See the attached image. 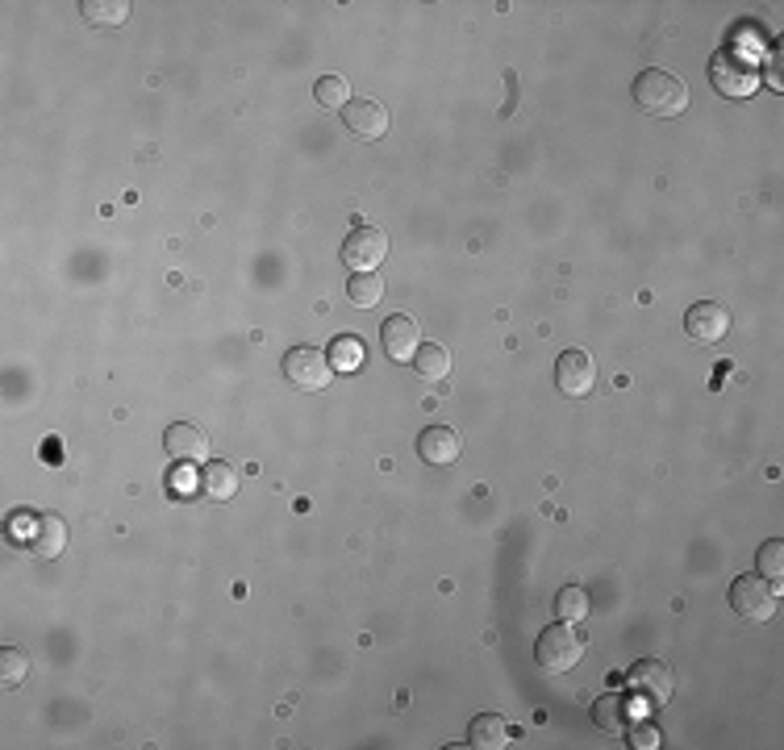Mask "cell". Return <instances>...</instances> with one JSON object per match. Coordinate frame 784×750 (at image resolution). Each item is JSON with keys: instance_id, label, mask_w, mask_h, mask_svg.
Masks as SVG:
<instances>
[{"instance_id": "cell-1", "label": "cell", "mask_w": 784, "mask_h": 750, "mask_svg": "<svg viewBox=\"0 0 784 750\" xmlns=\"http://www.w3.org/2000/svg\"><path fill=\"white\" fill-rule=\"evenodd\" d=\"M634 104L651 117H676L688 109V88L681 75L663 72V67H647L634 79Z\"/></svg>"}, {"instance_id": "cell-2", "label": "cell", "mask_w": 784, "mask_h": 750, "mask_svg": "<svg viewBox=\"0 0 784 750\" xmlns=\"http://www.w3.org/2000/svg\"><path fill=\"white\" fill-rule=\"evenodd\" d=\"M584 654V642L581 634L572 629V622H556L547 625L543 634H538V642H534V659H538V667L551 675H563L572 672L576 663H581Z\"/></svg>"}, {"instance_id": "cell-3", "label": "cell", "mask_w": 784, "mask_h": 750, "mask_svg": "<svg viewBox=\"0 0 784 750\" xmlns=\"http://www.w3.org/2000/svg\"><path fill=\"white\" fill-rule=\"evenodd\" d=\"M709 79H713V88H718L722 97H747V92L759 88V63L743 59L734 47L718 50L713 63H709Z\"/></svg>"}, {"instance_id": "cell-4", "label": "cell", "mask_w": 784, "mask_h": 750, "mask_svg": "<svg viewBox=\"0 0 784 750\" xmlns=\"http://www.w3.org/2000/svg\"><path fill=\"white\" fill-rule=\"evenodd\" d=\"M731 609L747 622H768L776 613V588L763 575H738L731 584Z\"/></svg>"}, {"instance_id": "cell-5", "label": "cell", "mask_w": 784, "mask_h": 750, "mask_svg": "<svg viewBox=\"0 0 784 750\" xmlns=\"http://www.w3.org/2000/svg\"><path fill=\"white\" fill-rule=\"evenodd\" d=\"M384 254H388V238H384V229H376V225H359V229L347 234V242H343V263H347L351 275L376 272L379 263H384Z\"/></svg>"}, {"instance_id": "cell-6", "label": "cell", "mask_w": 784, "mask_h": 750, "mask_svg": "<svg viewBox=\"0 0 784 750\" xmlns=\"http://www.w3.org/2000/svg\"><path fill=\"white\" fill-rule=\"evenodd\" d=\"M329 354L318 347H293L284 354V375L293 388H304V392H318L329 384Z\"/></svg>"}, {"instance_id": "cell-7", "label": "cell", "mask_w": 784, "mask_h": 750, "mask_svg": "<svg viewBox=\"0 0 784 750\" xmlns=\"http://www.w3.org/2000/svg\"><path fill=\"white\" fill-rule=\"evenodd\" d=\"M626 684H631V692L638 697V704L659 709V704H668V697H672V667L659 663V659H638L631 667V675H626Z\"/></svg>"}, {"instance_id": "cell-8", "label": "cell", "mask_w": 784, "mask_h": 750, "mask_svg": "<svg viewBox=\"0 0 784 750\" xmlns=\"http://www.w3.org/2000/svg\"><path fill=\"white\" fill-rule=\"evenodd\" d=\"M684 329H688V338H693V342L713 347V342H722V338L731 334V309H726V304H718V300H701V304H693V309H688Z\"/></svg>"}, {"instance_id": "cell-9", "label": "cell", "mask_w": 784, "mask_h": 750, "mask_svg": "<svg viewBox=\"0 0 784 750\" xmlns=\"http://www.w3.org/2000/svg\"><path fill=\"white\" fill-rule=\"evenodd\" d=\"M556 384L563 397H588L597 384V363L588 350H563L556 359Z\"/></svg>"}, {"instance_id": "cell-10", "label": "cell", "mask_w": 784, "mask_h": 750, "mask_svg": "<svg viewBox=\"0 0 784 750\" xmlns=\"http://www.w3.org/2000/svg\"><path fill=\"white\" fill-rule=\"evenodd\" d=\"M379 338H384V354L393 363H413V354L422 347V329H418V322L409 313H393L384 322V329H379Z\"/></svg>"}, {"instance_id": "cell-11", "label": "cell", "mask_w": 784, "mask_h": 750, "mask_svg": "<svg viewBox=\"0 0 784 750\" xmlns=\"http://www.w3.org/2000/svg\"><path fill=\"white\" fill-rule=\"evenodd\" d=\"M343 125L351 129L354 138H363V142H379L393 122H388V109L379 100H351L343 109Z\"/></svg>"}, {"instance_id": "cell-12", "label": "cell", "mask_w": 784, "mask_h": 750, "mask_svg": "<svg viewBox=\"0 0 784 750\" xmlns=\"http://www.w3.org/2000/svg\"><path fill=\"white\" fill-rule=\"evenodd\" d=\"M418 454H422V463H431V467H451L459 454H463V442H459V434L451 425H426V429L418 434Z\"/></svg>"}, {"instance_id": "cell-13", "label": "cell", "mask_w": 784, "mask_h": 750, "mask_svg": "<svg viewBox=\"0 0 784 750\" xmlns=\"http://www.w3.org/2000/svg\"><path fill=\"white\" fill-rule=\"evenodd\" d=\"M163 447H167V454L179 459V463H197V459L209 454V438H204L201 425L172 422L167 429H163Z\"/></svg>"}, {"instance_id": "cell-14", "label": "cell", "mask_w": 784, "mask_h": 750, "mask_svg": "<svg viewBox=\"0 0 784 750\" xmlns=\"http://www.w3.org/2000/svg\"><path fill=\"white\" fill-rule=\"evenodd\" d=\"M26 547L34 550V554H42V559L63 554V547H67V525L59 522V517H47V513H29Z\"/></svg>"}, {"instance_id": "cell-15", "label": "cell", "mask_w": 784, "mask_h": 750, "mask_svg": "<svg viewBox=\"0 0 784 750\" xmlns=\"http://www.w3.org/2000/svg\"><path fill=\"white\" fill-rule=\"evenodd\" d=\"M468 742H472L476 750H501V747H509L506 717H497V713H481V717H472V725H468Z\"/></svg>"}, {"instance_id": "cell-16", "label": "cell", "mask_w": 784, "mask_h": 750, "mask_svg": "<svg viewBox=\"0 0 784 750\" xmlns=\"http://www.w3.org/2000/svg\"><path fill=\"white\" fill-rule=\"evenodd\" d=\"M413 367H418V375H422L426 384H438V379H447V372H451V350L443 347V342H422L418 354H413Z\"/></svg>"}, {"instance_id": "cell-17", "label": "cell", "mask_w": 784, "mask_h": 750, "mask_svg": "<svg viewBox=\"0 0 784 750\" xmlns=\"http://www.w3.org/2000/svg\"><path fill=\"white\" fill-rule=\"evenodd\" d=\"M201 492L209 500H234L238 497V472L229 463H204Z\"/></svg>"}, {"instance_id": "cell-18", "label": "cell", "mask_w": 784, "mask_h": 750, "mask_svg": "<svg viewBox=\"0 0 784 750\" xmlns=\"http://www.w3.org/2000/svg\"><path fill=\"white\" fill-rule=\"evenodd\" d=\"M593 725L597 729H606V734H626L631 729V713H626V700L618 697V692H609L593 704Z\"/></svg>"}, {"instance_id": "cell-19", "label": "cell", "mask_w": 784, "mask_h": 750, "mask_svg": "<svg viewBox=\"0 0 784 750\" xmlns=\"http://www.w3.org/2000/svg\"><path fill=\"white\" fill-rule=\"evenodd\" d=\"M79 13H84V22L88 25H104V29H113V25L129 22V0H84V4H79Z\"/></svg>"}, {"instance_id": "cell-20", "label": "cell", "mask_w": 784, "mask_h": 750, "mask_svg": "<svg viewBox=\"0 0 784 750\" xmlns=\"http://www.w3.org/2000/svg\"><path fill=\"white\" fill-rule=\"evenodd\" d=\"M363 359H368V350H363V342H359L354 334H338V338L329 342V367H334V372H359Z\"/></svg>"}, {"instance_id": "cell-21", "label": "cell", "mask_w": 784, "mask_h": 750, "mask_svg": "<svg viewBox=\"0 0 784 750\" xmlns=\"http://www.w3.org/2000/svg\"><path fill=\"white\" fill-rule=\"evenodd\" d=\"M347 297H351L354 309H376L379 297H384V279L376 272H363L347 279Z\"/></svg>"}, {"instance_id": "cell-22", "label": "cell", "mask_w": 784, "mask_h": 750, "mask_svg": "<svg viewBox=\"0 0 784 750\" xmlns=\"http://www.w3.org/2000/svg\"><path fill=\"white\" fill-rule=\"evenodd\" d=\"M313 100H318L322 109H347V104H351V84H347V75H322V79L313 84Z\"/></svg>"}, {"instance_id": "cell-23", "label": "cell", "mask_w": 784, "mask_h": 750, "mask_svg": "<svg viewBox=\"0 0 784 750\" xmlns=\"http://www.w3.org/2000/svg\"><path fill=\"white\" fill-rule=\"evenodd\" d=\"M556 617L559 622H581L588 617V592L581 584H563L556 592Z\"/></svg>"}, {"instance_id": "cell-24", "label": "cell", "mask_w": 784, "mask_h": 750, "mask_svg": "<svg viewBox=\"0 0 784 750\" xmlns=\"http://www.w3.org/2000/svg\"><path fill=\"white\" fill-rule=\"evenodd\" d=\"M759 575L772 584V588H781L784 584V542L781 538H768L763 547H759Z\"/></svg>"}, {"instance_id": "cell-25", "label": "cell", "mask_w": 784, "mask_h": 750, "mask_svg": "<svg viewBox=\"0 0 784 750\" xmlns=\"http://www.w3.org/2000/svg\"><path fill=\"white\" fill-rule=\"evenodd\" d=\"M29 675V654L22 647H4L0 650V679L9 684V688H17V684H26Z\"/></svg>"}, {"instance_id": "cell-26", "label": "cell", "mask_w": 784, "mask_h": 750, "mask_svg": "<svg viewBox=\"0 0 784 750\" xmlns=\"http://www.w3.org/2000/svg\"><path fill=\"white\" fill-rule=\"evenodd\" d=\"M663 738H659V729H651V725H634V747H659Z\"/></svg>"}]
</instances>
